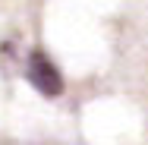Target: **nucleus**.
Instances as JSON below:
<instances>
[{
    "label": "nucleus",
    "instance_id": "nucleus-1",
    "mask_svg": "<svg viewBox=\"0 0 148 145\" xmlns=\"http://www.w3.org/2000/svg\"><path fill=\"white\" fill-rule=\"evenodd\" d=\"M29 79H32V85L38 88L41 95H47V98H57L60 91H63V76H60V69L44 57L41 51H35L29 57Z\"/></svg>",
    "mask_w": 148,
    "mask_h": 145
}]
</instances>
